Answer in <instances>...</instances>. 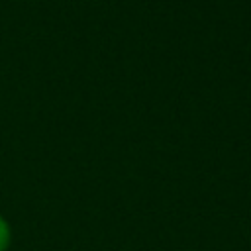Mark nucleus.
Returning a JSON list of instances; mask_svg holds the SVG:
<instances>
[{
	"mask_svg": "<svg viewBox=\"0 0 251 251\" xmlns=\"http://www.w3.org/2000/svg\"><path fill=\"white\" fill-rule=\"evenodd\" d=\"M12 241V231H10V224L6 222V218L0 214V251H8Z\"/></svg>",
	"mask_w": 251,
	"mask_h": 251,
	"instance_id": "nucleus-1",
	"label": "nucleus"
}]
</instances>
